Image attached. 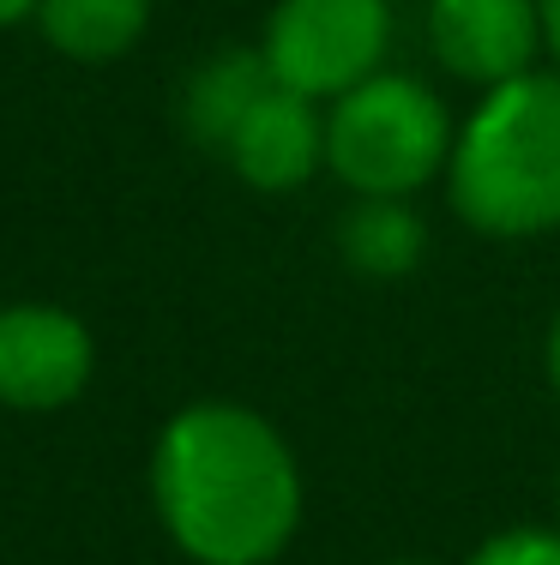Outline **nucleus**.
<instances>
[{
    "label": "nucleus",
    "mask_w": 560,
    "mask_h": 565,
    "mask_svg": "<svg viewBox=\"0 0 560 565\" xmlns=\"http://www.w3.org/2000/svg\"><path fill=\"white\" fill-rule=\"evenodd\" d=\"M151 505L193 565H272L302 530V463L253 403L199 397L157 427Z\"/></svg>",
    "instance_id": "nucleus-1"
},
{
    "label": "nucleus",
    "mask_w": 560,
    "mask_h": 565,
    "mask_svg": "<svg viewBox=\"0 0 560 565\" xmlns=\"http://www.w3.org/2000/svg\"><path fill=\"white\" fill-rule=\"evenodd\" d=\"M446 205L483 241H537L560 228V73L483 90L446 163Z\"/></svg>",
    "instance_id": "nucleus-2"
},
{
    "label": "nucleus",
    "mask_w": 560,
    "mask_h": 565,
    "mask_svg": "<svg viewBox=\"0 0 560 565\" xmlns=\"http://www.w3.org/2000/svg\"><path fill=\"white\" fill-rule=\"evenodd\" d=\"M452 139L458 120L446 97L410 73H373L326 103V169L350 199H416L429 181H446Z\"/></svg>",
    "instance_id": "nucleus-3"
},
{
    "label": "nucleus",
    "mask_w": 560,
    "mask_h": 565,
    "mask_svg": "<svg viewBox=\"0 0 560 565\" xmlns=\"http://www.w3.org/2000/svg\"><path fill=\"white\" fill-rule=\"evenodd\" d=\"M260 55L284 90L326 109L344 90L385 73L392 0H277L265 12Z\"/></svg>",
    "instance_id": "nucleus-4"
},
{
    "label": "nucleus",
    "mask_w": 560,
    "mask_h": 565,
    "mask_svg": "<svg viewBox=\"0 0 560 565\" xmlns=\"http://www.w3.org/2000/svg\"><path fill=\"white\" fill-rule=\"evenodd\" d=\"M97 373V338L61 301L0 307V409L55 415L85 397Z\"/></svg>",
    "instance_id": "nucleus-5"
},
{
    "label": "nucleus",
    "mask_w": 560,
    "mask_h": 565,
    "mask_svg": "<svg viewBox=\"0 0 560 565\" xmlns=\"http://www.w3.org/2000/svg\"><path fill=\"white\" fill-rule=\"evenodd\" d=\"M422 31H429V55L458 85L495 90L506 78L537 73L542 0H429Z\"/></svg>",
    "instance_id": "nucleus-6"
},
{
    "label": "nucleus",
    "mask_w": 560,
    "mask_h": 565,
    "mask_svg": "<svg viewBox=\"0 0 560 565\" xmlns=\"http://www.w3.org/2000/svg\"><path fill=\"white\" fill-rule=\"evenodd\" d=\"M223 163L253 193H272V199L302 193L326 169V109L296 97V90H284V85H272L253 103V115L235 127Z\"/></svg>",
    "instance_id": "nucleus-7"
},
{
    "label": "nucleus",
    "mask_w": 560,
    "mask_h": 565,
    "mask_svg": "<svg viewBox=\"0 0 560 565\" xmlns=\"http://www.w3.org/2000/svg\"><path fill=\"white\" fill-rule=\"evenodd\" d=\"M277 78H272V66H265L260 55V43L242 49V43H230V49H211L205 61L187 73V85H181V132L199 145V151H211V157H223L230 151V139H235V127L253 115V103L272 90Z\"/></svg>",
    "instance_id": "nucleus-8"
},
{
    "label": "nucleus",
    "mask_w": 560,
    "mask_h": 565,
    "mask_svg": "<svg viewBox=\"0 0 560 565\" xmlns=\"http://www.w3.org/2000/svg\"><path fill=\"white\" fill-rule=\"evenodd\" d=\"M429 253V223L410 199H350L338 217V259L362 282H404Z\"/></svg>",
    "instance_id": "nucleus-9"
},
{
    "label": "nucleus",
    "mask_w": 560,
    "mask_h": 565,
    "mask_svg": "<svg viewBox=\"0 0 560 565\" xmlns=\"http://www.w3.org/2000/svg\"><path fill=\"white\" fill-rule=\"evenodd\" d=\"M36 36L61 61L109 66L127 61L151 31V0H36Z\"/></svg>",
    "instance_id": "nucleus-10"
},
{
    "label": "nucleus",
    "mask_w": 560,
    "mask_h": 565,
    "mask_svg": "<svg viewBox=\"0 0 560 565\" xmlns=\"http://www.w3.org/2000/svg\"><path fill=\"white\" fill-rule=\"evenodd\" d=\"M464 565H560V530L549 523H513L495 530Z\"/></svg>",
    "instance_id": "nucleus-11"
},
{
    "label": "nucleus",
    "mask_w": 560,
    "mask_h": 565,
    "mask_svg": "<svg viewBox=\"0 0 560 565\" xmlns=\"http://www.w3.org/2000/svg\"><path fill=\"white\" fill-rule=\"evenodd\" d=\"M542 55H549L554 73H560V0H542Z\"/></svg>",
    "instance_id": "nucleus-12"
},
{
    "label": "nucleus",
    "mask_w": 560,
    "mask_h": 565,
    "mask_svg": "<svg viewBox=\"0 0 560 565\" xmlns=\"http://www.w3.org/2000/svg\"><path fill=\"white\" fill-rule=\"evenodd\" d=\"M542 373H549V392L560 397V313L549 319V338H542Z\"/></svg>",
    "instance_id": "nucleus-13"
},
{
    "label": "nucleus",
    "mask_w": 560,
    "mask_h": 565,
    "mask_svg": "<svg viewBox=\"0 0 560 565\" xmlns=\"http://www.w3.org/2000/svg\"><path fill=\"white\" fill-rule=\"evenodd\" d=\"M36 19V0H0V31H12V24H31Z\"/></svg>",
    "instance_id": "nucleus-14"
},
{
    "label": "nucleus",
    "mask_w": 560,
    "mask_h": 565,
    "mask_svg": "<svg viewBox=\"0 0 560 565\" xmlns=\"http://www.w3.org/2000/svg\"><path fill=\"white\" fill-rule=\"evenodd\" d=\"M385 565H434V559H385Z\"/></svg>",
    "instance_id": "nucleus-15"
},
{
    "label": "nucleus",
    "mask_w": 560,
    "mask_h": 565,
    "mask_svg": "<svg viewBox=\"0 0 560 565\" xmlns=\"http://www.w3.org/2000/svg\"><path fill=\"white\" fill-rule=\"evenodd\" d=\"M554 500H560V481H554Z\"/></svg>",
    "instance_id": "nucleus-16"
}]
</instances>
